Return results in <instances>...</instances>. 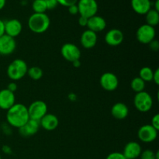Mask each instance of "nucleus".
I'll use <instances>...</instances> for the list:
<instances>
[{
    "label": "nucleus",
    "mask_w": 159,
    "mask_h": 159,
    "mask_svg": "<svg viewBox=\"0 0 159 159\" xmlns=\"http://www.w3.org/2000/svg\"><path fill=\"white\" fill-rule=\"evenodd\" d=\"M30 120L27 107L16 102L6 112V121L10 127L20 128Z\"/></svg>",
    "instance_id": "obj_1"
},
{
    "label": "nucleus",
    "mask_w": 159,
    "mask_h": 159,
    "mask_svg": "<svg viewBox=\"0 0 159 159\" xmlns=\"http://www.w3.org/2000/svg\"><path fill=\"white\" fill-rule=\"evenodd\" d=\"M51 20L46 13H33L28 20L29 29L35 34H43L50 27Z\"/></svg>",
    "instance_id": "obj_2"
},
{
    "label": "nucleus",
    "mask_w": 159,
    "mask_h": 159,
    "mask_svg": "<svg viewBox=\"0 0 159 159\" xmlns=\"http://www.w3.org/2000/svg\"><path fill=\"white\" fill-rule=\"evenodd\" d=\"M27 64L23 59L17 58L12 61L8 66L6 73L11 80L13 82L20 80L26 75H27Z\"/></svg>",
    "instance_id": "obj_3"
},
{
    "label": "nucleus",
    "mask_w": 159,
    "mask_h": 159,
    "mask_svg": "<svg viewBox=\"0 0 159 159\" xmlns=\"http://www.w3.org/2000/svg\"><path fill=\"white\" fill-rule=\"evenodd\" d=\"M134 105L141 113L150 111L153 107V99L148 93L145 91L138 93L134 98Z\"/></svg>",
    "instance_id": "obj_4"
},
{
    "label": "nucleus",
    "mask_w": 159,
    "mask_h": 159,
    "mask_svg": "<svg viewBox=\"0 0 159 159\" xmlns=\"http://www.w3.org/2000/svg\"><path fill=\"white\" fill-rule=\"evenodd\" d=\"M156 37L155 27L148 24H143L139 26L136 32V37L138 42L142 44H149Z\"/></svg>",
    "instance_id": "obj_5"
},
{
    "label": "nucleus",
    "mask_w": 159,
    "mask_h": 159,
    "mask_svg": "<svg viewBox=\"0 0 159 159\" xmlns=\"http://www.w3.org/2000/svg\"><path fill=\"white\" fill-rule=\"evenodd\" d=\"M77 6L81 16L88 19L96 15L98 12V3L96 0H79Z\"/></svg>",
    "instance_id": "obj_6"
},
{
    "label": "nucleus",
    "mask_w": 159,
    "mask_h": 159,
    "mask_svg": "<svg viewBox=\"0 0 159 159\" xmlns=\"http://www.w3.org/2000/svg\"><path fill=\"white\" fill-rule=\"evenodd\" d=\"M30 119L40 121L48 113V105L42 100H36L27 107Z\"/></svg>",
    "instance_id": "obj_7"
},
{
    "label": "nucleus",
    "mask_w": 159,
    "mask_h": 159,
    "mask_svg": "<svg viewBox=\"0 0 159 159\" xmlns=\"http://www.w3.org/2000/svg\"><path fill=\"white\" fill-rule=\"evenodd\" d=\"M61 54L65 60L71 63L76 60H80V49L72 43H66L62 45L61 48Z\"/></svg>",
    "instance_id": "obj_8"
},
{
    "label": "nucleus",
    "mask_w": 159,
    "mask_h": 159,
    "mask_svg": "<svg viewBox=\"0 0 159 159\" xmlns=\"http://www.w3.org/2000/svg\"><path fill=\"white\" fill-rule=\"evenodd\" d=\"M158 132L151 124L141 126L138 131V137L141 142L152 143L158 138Z\"/></svg>",
    "instance_id": "obj_9"
},
{
    "label": "nucleus",
    "mask_w": 159,
    "mask_h": 159,
    "mask_svg": "<svg viewBox=\"0 0 159 159\" xmlns=\"http://www.w3.org/2000/svg\"><path fill=\"white\" fill-rule=\"evenodd\" d=\"M99 83L101 87L106 91L112 92L117 89L119 85V80L117 76L114 73L105 72L101 75Z\"/></svg>",
    "instance_id": "obj_10"
},
{
    "label": "nucleus",
    "mask_w": 159,
    "mask_h": 159,
    "mask_svg": "<svg viewBox=\"0 0 159 159\" xmlns=\"http://www.w3.org/2000/svg\"><path fill=\"white\" fill-rule=\"evenodd\" d=\"M16 48L15 38L4 34L0 37V54L2 56L10 55Z\"/></svg>",
    "instance_id": "obj_11"
},
{
    "label": "nucleus",
    "mask_w": 159,
    "mask_h": 159,
    "mask_svg": "<svg viewBox=\"0 0 159 159\" xmlns=\"http://www.w3.org/2000/svg\"><path fill=\"white\" fill-rule=\"evenodd\" d=\"M22 30L23 25L19 20L11 19L5 21V34L6 35L16 38L21 34Z\"/></svg>",
    "instance_id": "obj_12"
},
{
    "label": "nucleus",
    "mask_w": 159,
    "mask_h": 159,
    "mask_svg": "<svg viewBox=\"0 0 159 159\" xmlns=\"http://www.w3.org/2000/svg\"><path fill=\"white\" fill-rule=\"evenodd\" d=\"M124 35L119 29H111L105 34V42L112 47H116L123 43Z\"/></svg>",
    "instance_id": "obj_13"
},
{
    "label": "nucleus",
    "mask_w": 159,
    "mask_h": 159,
    "mask_svg": "<svg viewBox=\"0 0 159 159\" xmlns=\"http://www.w3.org/2000/svg\"><path fill=\"white\" fill-rule=\"evenodd\" d=\"M16 103L15 93L7 89L0 90V109L7 111Z\"/></svg>",
    "instance_id": "obj_14"
},
{
    "label": "nucleus",
    "mask_w": 159,
    "mask_h": 159,
    "mask_svg": "<svg viewBox=\"0 0 159 159\" xmlns=\"http://www.w3.org/2000/svg\"><path fill=\"white\" fill-rule=\"evenodd\" d=\"M142 152L141 144L136 141H130L125 145L123 152L126 159H136L139 158Z\"/></svg>",
    "instance_id": "obj_15"
},
{
    "label": "nucleus",
    "mask_w": 159,
    "mask_h": 159,
    "mask_svg": "<svg viewBox=\"0 0 159 159\" xmlns=\"http://www.w3.org/2000/svg\"><path fill=\"white\" fill-rule=\"evenodd\" d=\"M40 127V121L30 119L26 124L19 128V133L23 138H29L36 134Z\"/></svg>",
    "instance_id": "obj_16"
},
{
    "label": "nucleus",
    "mask_w": 159,
    "mask_h": 159,
    "mask_svg": "<svg viewBox=\"0 0 159 159\" xmlns=\"http://www.w3.org/2000/svg\"><path fill=\"white\" fill-rule=\"evenodd\" d=\"M87 27L89 30L93 31L95 33H99L104 30L107 27V22L103 17L100 16L95 15L93 16L88 19Z\"/></svg>",
    "instance_id": "obj_17"
},
{
    "label": "nucleus",
    "mask_w": 159,
    "mask_h": 159,
    "mask_svg": "<svg viewBox=\"0 0 159 159\" xmlns=\"http://www.w3.org/2000/svg\"><path fill=\"white\" fill-rule=\"evenodd\" d=\"M97 34L89 30H85L81 35V44L85 49H91L94 48L97 43Z\"/></svg>",
    "instance_id": "obj_18"
},
{
    "label": "nucleus",
    "mask_w": 159,
    "mask_h": 159,
    "mask_svg": "<svg viewBox=\"0 0 159 159\" xmlns=\"http://www.w3.org/2000/svg\"><path fill=\"white\" fill-rule=\"evenodd\" d=\"M59 124V120L57 116L52 113H47L40 120V126L48 131L54 130Z\"/></svg>",
    "instance_id": "obj_19"
},
{
    "label": "nucleus",
    "mask_w": 159,
    "mask_h": 159,
    "mask_svg": "<svg viewBox=\"0 0 159 159\" xmlns=\"http://www.w3.org/2000/svg\"><path fill=\"white\" fill-rule=\"evenodd\" d=\"M132 9L139 15H145L152 9L150 0H130Z\"/></svg>",
    "instance_id": "obj_20"
},
{
    "label": "nucleus",
    "mask_w": 159,
    "mask_h": 159,
    "mask_svg": "<svg viewBox=\"0 0 159 159\" xmlns=\"http://www.w3.org/2000/svg\"><path fill=\"white\" fill-rule=\"evenodd\" d=\"M111 114L115 119L124 120L129 114V108L124 102H116L112 107Z\"/></svg>",
    "instance_id": "obj_21"
},
{
    "label": "nucleus",
    "mask_w": 159,
    "mask_h": 159,
    "mask_svg": "<svg viewBox=\"0 0 159 159\" xmlns=\"http://www.w3.org/2000/svg\"><path fill=\"white\" fill-rule=\"evenodd\" d=\"M145 20L146 24L155 27L159 23V12L152 8L145 14Z\"/></svg>",
    "instance_id": "obj_22"
},
{
    "label": "nucleus",
    "mask_w": 159,
    "mask_h": 159,
    "mask_svg": "<svg viewBox=\"0 0 159 159\" xmlns=\"http://www.w3.org/2000/svg\"><path fill=\"white\" fill-rule=\"evenodd\" d=\"M145 82L142 80L140 77H135L132 79L130 82V87L134 93H141L144 91L145 88Z\"/></svg>",
    "instance_id": "obj_23"
},
{
    "label": "nucleus",
    "mask_w": 159,
    "mask_h": 159,
    "mask_svg": "<svg viewBox=\"0 0 159 159\" xmlns=\"http://www.w3.org/2000/svg\"><path fill=\"white\" fill-rule=\"evenodd\" d=\"M154 71L150 68V67H143L141 68L139 71V76L144 82H152L153 79Z\"/></svg>",
    "instance_id": "obj_24"
},
{
    "label": "nucleus",
    "mask_w": 159,
    "mask_h": 159,
    "mask_svg": "<svg viewBox=\"0 0 159 159\" xmlns=\"http://www.w3.org/2000/svg\"><path fill=\"white\" fill-rule=\"evenodd\" d=\"M27 75L30 76V79H32L33 80H40L42 77H43V70L40 68V67L37 66H33L30 68H28L27 71Z\"/></svg>",
    "instance_id": "obj_25"
},
{
    "label": "nucleus",
    "mask_w": 159,
    "mask_h": 159,
    "mask_svg": "<svg viewBox=\"0 0 159 159\" xmlns=\"http://www.w3.org/2000/svg\"><path fill=\"white\" fill-rule=\"evenodd\" d=\"M32 9L34 13H45L48 10L45 0H34L33 2Z\"/></svg>",
    "instance_id": "obj_26"
},
{
    "label": "nucleus",
    "mask_w": 159,
    "mask_h": 159,
    "mask_svg": "<svg viewBox=\"0 0 159 159\" xmlns=\"http://www.w3.org/2000/svg\"><path fill=\"white\" fill-rule=\"evenodd\" d=\"M141 159H159V152L157 151L155 152L152 150H147L142 151L141 155H140Z\"/></svg>",
    "instance_id": "obj_27"
},
{
    "label": "nucleus",
    "mask_w": 159,
    "mask_h": 159,
    "mask_svg": "<svg viewBox=\"0 0 159 159\" xmlns=\"http://www.w3.org/2000/svg\"><path fill=\"white\" fill-rule=\"evenodd\" d=\"M106 159H126L124 155H123L122 152H114L109 154Z\"/></svg>",
    "instance_id": "obj_28"
},
{
    "label": "nucleus",
    "mask_w": 159,
    "mask_h": 159,
    "mask_svg": "<svg viewBox=\"0 0 159 159\" xmlns=\"http://www.w3.org/2000/svg\"><path fill=\"white\" fill-rule=\"evenodd\" d=\"M57 1L58 4L65 6V7H69V6H72V5L77 4L79 0H57Z\"/></svg>",
    "instance_id": "obj_29"
},
{
    "label": "nucleus",
    "mask_w": 159,
    "mask_h": 159,
    "mask_svg": "<svg viewBox=\"0 0 159 159\" xmlns=\"http://www.w3.org/2000/svg\"><path fill=\"white\" fill-rule=\"evenodd\" d=\"M45 3L47 6V9H54L58 5L57 0H45Z\"/></svg>",
    "instance_id": "obj_30"
},
{
    "label": "nucleus",
    "mask_w": 159,
    "mask_h": 159,
    "mask_svg": "<svg viewBox=\"0 0 159 159\" xmlns=\"http://www.w3.org/2000/svg\"><path fill=\"white\" fill-rule=\"evenodd\" d=\"M151 125H152L153 127H155L157 130H159V114L158 113L155 114V116L152 117Z\"/></svg>",
    "instance_id": "obj_31"
},
{
    "label": "nucleus",
    "mask_w": 159,
    "mask_h": 159,
    "mask_svg": "<svg viewBox=\"0 0 159 159\" xmlns=\"http://www.w3.org/2000/svg\"><path fill=\"white\" fill-rule=\"evenodd\" d=\"M149 47H150L151 49L154 51H158L159 49V43L157 40H154L149 43Z\"/></svg>",
    "instance_id": "obj_32"
},
{
    "label": "nucleus",
    "mask_w": 159,
    "mask_h": 159,
    "mask_svg": "<svg viewBox=\"0 0 159 159\" xmlns=\"http://www.w3.org/2000/svg\"><path fill=\"white\" fill-rule=\"evenodd\" d=\"M68 8V12L71 15H77L79 13V9H78L77 4L72 5V6H69Z\"/></svg>",
    "instance_id": "obj_33"
},
{
    "label": "nucleus",
    "mask_w": 159,
    "mask_h": 159,
    "mask_svg": "<svg viewBox=\"0 0 159 159\" xmlns=\"http://www.w3.org/2000/svg\"><path fill=\"white\" fill-rule=\"evenodd\" d=\"M2 152L5 154V155H12V148H11V147L10 146L7 145V144H5V145H3L2 147Z\"/></svg>",
    "instance_id": "obj_34"
},
{
    "label": "nucleus",
    "mask_w": 159,
    "mask_h": 159,
    "mask_svg": "<svg viewBox=\"0 0 159 159\" xmlns=\"http://www.w3.org/2000/svg\"><path fill=\"white\" fill-rule=\"evenodd\" d=\"M152 81L155 82V85H159V69L158 68H156V69L154 71L153 79H152Z\"/></svg>",
    "instance_id": "obj_35"
},
{
    "label": "nucleus",
    "mask_w": 159,
    "mask_h": 159,
    "mask_svg": "<svg viewBox=\"0 0 159 159\" xmlns=\"http://www.w3.org/2000/svg\"><path fill=\"white\" fill-rule=\"evenodd\" d=\"M7 89H9V91L12 92V93H15V92L17 90V84L15 82H12L8 84V86H7Z\"/></svg>",
    "instance_id": "obj_36"
},
{
    "label": "nucleus",
    "mask_w": 159,
    "mask_h": 159,
    "mask_svg": "<svg viewBox=\"0 0 159 159\" xmlns=\"http://www.w3.org/2000/svg\"><path fill=\"white\" fill-rule=\"evenodd\" d=\"M79 23L81 26H87L88 23V18L84 16H81L79 18Z\"/></svg>",
    "instance_id": "obj_37"
},
{
    "label": "nucleus",
    "mask_w": 159,
    "mask_h": 159,
    "mask_svg": "<svg viewBox=\"0 0 159 159\" xmlns=\"http://www.w3.org/2000/svg\"><path fill=\"white\" fill-rule=\"evenodd\" d=\"M2 130H3L4 134H6V135H9L12 133V130H11V129H10V126H9L8 124L2 126Z\"/></svg>",
    "instance_id": "obj_38"
},
{
    "label": "nucleus",
    "mask_w": 159,
    "mask_h": 159,
    "mask_svg": "<svg viewBox=\"0 0 159 159\" xmlns=\"http://www.w3.org/2000/svg\"><path fill=\"white\" fill-rule=\"evenodd\" d=\"M5 34V21L0 19V37Z\"/></svg>",
    "instance_id": "obj_39"
},
{
    "label": "nucleus",
    "mask_w": 159,
    "mask_h": 159,
    "mask_svg": "<svg viewBox=\"0 0 159 159\" xmlns=\"http://www.w3.org/2000/svg\"><path fill=\"white\" fill-rule=\"evenodd\" d=\"M72 65L75 68H79L81 66V61L80 60H76L72 62Z\"/></svg>",
    "instance_id": "obj_40"
},
{
    "label": "nucleus",
    "mask_w": 159,
    "mask_h": 159,
    "mask_svg": "<svg viewBox=\"0 0 159 159\" xmlns=\"http://www.w3.org/2000/svg\"><path fill=\"white\" fill-rule=\"evenodd\" d=\"M154 9L157 10L158 12H159V0H156L155 2V4H154Z\"/></svg>",
    "instance_id": "obj_41"
},
{
    "label": "nucleus",
    "mask_w": 159,
    "mask_h": 159,
    "mask_svg": "<svg viewBox=\"0 0 159 159\" xmlns=\"http://www.w3.org/2000/svg\"><path fill=\"white\" fill-rule=\"evenodd\" d=\"M6 3V0H0V10H2V9L5 7Z\"/></svg>",
    "instance_id": "obj_42"
},
{
    "label": "nucleus",
    "mask_w": 159,
    "mask_h": 159,
    "mask_svg": "<svg viewBox=\"0 0 159 159\" xmlns=\"http://www.w3.org/2000/svg\"><path fill=\"white\" fill-rule=\"evenodd\" d=\"M0 159H2V157H1V155H0Z\"/></svg>",
    "instance_id": "obj_43"
},
{
    "label": "nucleus",
    "mask_w": 159,
    "mask_h": 159,
    "mask_svg": "<svg viewBox=\"0 0 159 159\" xmlns=\"http://www.w3.org/2000/svg\"><path fill=\"white\" fill-rule=\"evenodd\" d=\"M0 133H1V129H0Z\"/></svg>",
    "instance_id": "obj_44"
}]
</instances>
